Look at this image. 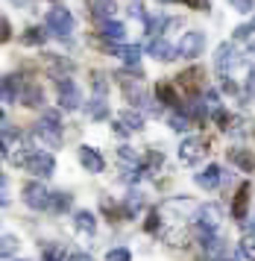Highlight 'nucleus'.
<instances>
[{
	"label": "nucleus",
	"instance_id": "nucleus-43",
	"mask_svg": "<svg viewBox=\"0 0 255 261\" xmlns=\"http://www.w3.org/2000/svg\"><path fill=\"white\" fill-rule=\"evenodd\" d=\"M249 88H255V68H252V73H249Z\"/></svg>",
	"mask_w": 255,
	"mask_h": 261
},
{
	"label": "nucleus",
	"instance_id": "nucleus-26",
	"mask_svg": "<svg viewBox=\"0 0 255 261\" xmlns=\"http://www.w3.org/2000/svg\"><path fill=\"white\" fill-rule=\"evenodd\" d=\"M199 76H202V73H199V68H191V71H182V73H179V76H176V83L191 91V88H197Z\"/></svg>",
	"mask_w": 255,
	"mask_h": 261
},
{
	"label": "nucleus",
	"instance_id": "nucleus-29",
	"mask_svg": "<svg viewBox=\"0 0 255 261\" xmlns=\"http://www.w3.org/2000/svg\"><path fill=\"white\" fill-rule=\"evenodd\" d=\"M141 205H144V200H141L138 191H132L126 197V205H123V214H129V217H135V214L141 212Z\"/></svg>",
	"mask_w": 255,
	"mask_h": 261
},
{
	"label": "nucleus",
	"instance_id": "nucleus-17",
	"mask_svg": "<svg viewBox=\"0 0 255 261\" xmlns=\"http://www.w3.org/2000/svg\"><path fill=\"white\" fill-rule=\"evenodd\" d=\"M100 36L106 41H123L126 38V27L120 24V21H103L100 24Z\"/></svg>",
	"mask_w": 255,
	"mask_h": 261
},
{
	"label": "nucleus",
	"instance_id": "nucleus-15",
	"mask_svg": "<svg viewBox=\"0 0 255 261\" xmlns=\"http://www.w3.org/2000/svg\"><path fill=\"white\" fill-rule=\"evenodd\" d=\"M229 162L235 167H241L244 173H252L255 170V153H249V150H229Z\"/></svg>",
	"mask_w": 255,
	"mask_h": 261
},
{
	"label": "nucleus",
	"instance_id": "nucleus-40",
	"mask_svg": "<svg viewBox=\"0 0 255 261\" xmlns=\"http://www.w3.org/2000/svg\"><path fill=\"white\" fill-rule=\"evenodd\" d=\"M70 261H94V258H91V255H85V252H76Z\"/></svg>",
	"mask_w": 255,
	"mask_h": 261
},
{
	"label": "nucleus",
	"instance_id": "nucleus-19",
	"mask_svg": "<svg viewBox=\"0 0 255 261\" xmlns=\"http://www.w3.org/2000/svg\"><path fill=\"white\" fill-rule=\"evenodd\" d=\"M15 97H18V76H3L0 80V100L3 103H15Z\"/></svg>",
	"mask_w": 255,
	"mask_h": 261
},
{
	"label": "nucleus",
	"instance_id": "nucleus-32",
	"mask_svg": "<svg viewBox=\"0 0 255 261\" xmlns=\"http://www.w3.org/2000/svg\"><path fill=\"white\" fill-rule=\"evenodd\" d=\"M106 261H132V252H129L126 247H117L106 255Z\"/></svg>",
	"mask_w": 255,
	"mask_h": 261
},
{
	"label": "nucleus",
	"instance_id": "nucleus-1",
	"mask_svg": "<svg viewBox=\"0 0 255 261\" xmlns=\"http://www.w3.org/2000/svg\"><path fill=\"white\" fill-rule=\"evenodd\" d=\"M35 138L47 147H59L62 144V115L59 112H44L41 120L35 123Z\"/></svg>",
	"mask_w": 255,
	"mask_h": 261
},
{
	"label": "nucleus",
	"instance_id": "nucleus-35",
	"mask_svg": "<svg viewBox=\"0 0 255 261\" xmlns=\"http://www.w3.org/2000/svg\"><path fill=\"white\" fill-rule=\"evenodd\" d=\"M229 3H232L235 9H238V12H252V0H229Z\"/></svg>",
	"mask_w": 255,
	"mask_h": 261
},
{
	"label": "nucleus",
	"instance_id": "nucleus-16",
	"mask_svg": "<svg viewBox=\"0 0 255 261\" xmlns=\"http://www.w3.org/2000/svg\"><path fill=\"white\" fill-rule=\"evenodd\" d=\"M246 205H249V182H244L241 188H238V194H235V217L241 220V223H246Z\"/></svg>",
	"mask_w": 255,
	"mask_h": 261
},
{
	"label": "nucleus",
	"instance_id": "nucleus-2",
	"mask_svg": "<svg viewBox=\"0 0 255 261\" xmlns=\"http://www.w3.org/2000/svg\"><path fill=\"white\" fill-rule=\"evenodd\" d=\"M73 27H76V21H73L70 9H65V6H53V9L47 12V30H50L53 36L68 38L70 33H73Z\"/></svg>",
	"mask_w": 255,
	"mask_h": 261
},
{
	"label": "nucleus",
	"instance_id": "nucleus-24",
	"mask_svg": "<svg viewBox=\"0 0 255 261\" xmlns=\"http://www.w3.org/2000/svg\"><path fill=\"white\" fill-rule=\"evenodd\" d=\"M50 212H56V214H62V212H68L70 208V197L65 194V191H56V194H50V205H47Z\"/></svg>",
	"mask_w": 255,
	"mask_h": 261
},
{
	"label": "nucleus",
	"instance_id": "nucleus-13",
	"mask_svg": "<svg viewBox=\"0 0 255 261\" xmlns=\"http://www.w3.org/2000/svg\"><path fill=\"white\" fill-rule=\"evenodd\" d=\"M217 226H220V205H202L199 208V229H209V232H217Z\"/></svg>",
	"mask_w": 255,
	"mask_h": 261
},
{
	"label": "nucleus",
	"instance_id": "nucleus-27",
	"mask_svg": "<svg viewBox=\"0 0 255 261\" xmlns=\"http://www.w3.org/2000/svg\"><path fill=\"white\" fill-rule=\"evenodd\" d=\"M41 255H44V261H65V247L62 244H44V249H41Z\"/></svg>",
	"mask_w": 255,
	"mask_h": 261
},
{
	"label": "nucleus",
	"instance_id": "nucleus-21",
	"mask_svg": "<svg viewBox=\"0 0 255 261\" xmlns=\"http://www.w3.org/2000/svg\"><path fill=\"white\" fill-rule=\"evenodd\" d=\"M23 106H30V109H38L41 103H44V94H41V88L35 83H30V85H23Z\"/></svg>",
	"mask_w": 255,
	"mask_h": 261
},
{
	"label": "nucleus",
	"instance_id": "nucleus-6",
	"mask_svg": "<svg viewBox=\"0 0 255 261\" xmlns=\"http://www.w3.org/2000/svg\"><path fill=\"white\" fill-rule=\"evenodd\" d=\"M27 167H30V173H35L38 179L44 176H53V170H56V162H53V155L50 153H33L30 155V162H27Z\"/></svg>",
	"mask_w": 255,
	"mask_h": 261
},
{
	"label": "nucleus",
	"instance_id": "nucleus-37",
	"mask_svg": "<svg viewBox=\"0 0 255 261\" xmlns=\"http://www.w3.org/2000/svg\"><path fill=\"white\" fill-rule=\"evenodd\" d=\"M9 36H12V24L3 18V21H0V41H9Z\"/></svg>",
	"mask_w": 255,
	"mask_h": 261
},
{
	"label": "nucleus",
	"instance_id": "nucleus-44",
	"mask_svg": "<svg viewBox=\"0 0 255 261\" xmlns=\"http://www.w3.org/2000/svg\"><path fill=\"white\" fill-rule=\"evenodd\" d=\"M214 261H232V258H226V255H217V258H214Z\"/></svg>",
	"mask_w": 255,
	"mask_h": 261
},
{
	"label": "nucleus",
	"instance_id": "nucleus-42",
	"mask_svg": "<svg viewBox=\"0 0 255 261\" xmlns=\"http://www.w3.org/2000/svg\"><path fill=\"white\" fill-rule=\"evenodd\" d=\"M12 3H15V6H30L33 0H12Z\"/></svg>",
	"mask_w": 255,
	"mask_h": 261
},
{
	"label": "nucleus",
	"instance_id": "nucleus-4",
	"mask_svg": "<svg viewBox=\"0 0 255 261\" xmlns=\"http://www.w3.org/2000/svg\"><path fill=\"white\" fill-rule=\"evenodd\" d=\"M202 50H206V33H199V30L185 33V38L179 41V56L182 59H197Z\"/></svg>",
	"mask_w": 255,
	"mask_h": 261
},
{
	"label": "nucleus",
	"instance_id": "nucleus-14",
	"mask_svg": "<svg viewBox=\"0 0 255 261\" xmlns=\"http://www.w3.org/2000/svg\"><path fill=\"white\" fill-rule=\"evenodd\" d=\"M80 162H82V167H85L88 173H100V170L106 167L103 155L97 153L94 147H80Z\"/></svg>",
	"mask_w": 255,
	"mask_h": 261
},
{
	"label": "nucleus",
	"instance_id": "nucleus-28",
	"mask_svg": "<svg viewBox=\"0 0 255 261\" xmlns=\"http://www.w3.org/2000/svg\"><path fill=\"white\" fill-rule=\"evenodd\" d=\"M170 126H173L176 132H185V129H191V118H188L182 109H176L173 115H170Z\"/></svg>",
	"mask_w": 255,
	"mask_h": 261
},
{
	"label": "nucleus",
	"instance_id": "nucleus-3",
	"mask_svg": "<svg viewBox=\"0 0 255 261\" xmlns=\"http://www.w3.org/2000/svg\"><path fill=\"white\" fill-rule=\"evenodd\" d=\"M56 94L62 109H80L82 106V94H80V85L68 80V76H59L56 80Z\"/></svg>",
	"mask_w": 255,
	"mask_h": 261
},
{
	"label": "nucleus",
	"instance_id": "nucleus-33",
	"mask_svg": "<svg viewBox=\"0 0 255 261\" xmlns=\"http://www.w3.org/2000/svg\"><path fill=\"white\" fill-rule=\"evenodd\" d=\"M241 252H244L249 261H255V238H244V241H241Z\"/></svg>",
	"mask_w": 255,
	"mask_h": 261
},
{
	"label": "nucleus",
	"instance_id": "nucleus-10",
	"mask_svg": "<svg viewBox=\"0 0 255 261\" xmlns=\"http://www.w3.org/2000/svg\"><path fill=\"white\" fill-rule=\"evenodd\" d=\"M147 53H150L152 59L167 62V59H176V56H179V47H173V44L164 41V38H152L150 44H147Z\"/></svg>",
	"mask_w": 255,
	"mask_h": 261
},
{
	"label": "nucleus",
	"instance_id": "nucleus-12",
	"mask_svg": "<svg viewBox=\"0 0 255 261\" xmlns=\"http://www.w3.org/2000/svg\"><path fill=\"white\" fill-rule=\"evenodd\" d=\"M235 62H238L235 47L232 44H220V47H217V56H214V65H217V71H220L223 80H229V71H232Z\"/></svg>",
	"mask_w": 255,
	"mask_h": 261
},
{
	"label": "nucleus",
	"instance_id": "nucleus-8",
	"mask_svg": "<svg viewBox=\"0 0 255 261\" xmlns=\"http://www.w3.org/2000/svg\"><path fill=\"white\" fill-rule=\"evenodd\" d=\"M144 126V118L141 112H120L115 120V132L117 135H129V132H138Z\"/></svg>",
	"mask_w": 255,
	"mask_h": 261
},
{
	"label": "nucleus",
	"instance_id": "nucleus-31",
	"mask_svg": "<svg viewBox=\"0 0 255 261\" xmlns=\"http://www.w3.org/2000/svg\"><path fill=\"white\" fill-rule=\"evenodd\" d=\"M44 41H47V33L38 30V27H30L27 36H23V44H44Z\"/></svg>",
	"mask_w": 255,
	"mask_h": 261
},
{
	"label": "nucleus",
	"instance_id": "nucleus-9",
	"mask_svg": "<svg viewBox=\"0 0 255 261\" xmlns=\"http://www.w3.org/2000/svg\"><path fill=\"white\" fill-rule=\"evenodd\" d=\"M223 179H226V173L220 170V165H209L202 173H197V185L206 191H214L223 185Z\"/></svg>",
	"mask_w": 255,
	"mask_h": 261
},
{
	"label": "nucleus",
	"instance_id": "nucleus-39",
	"mask_svg": "<svg viewBox=\"0 0 255 261\" xmlns=\"http://www.w3.org/2000/svg\"><path fill=\"white\" fill-rule=\"evenodd\" d=\"M191 6H197V9H209V0H188Z\"/></svg>",
	"mask_w": 255,
	"mask_h": 261
},
{
	"label": "nucleus",
	"instance_id": "nucleus-36",
	"mask_svg": "<svg viewBox=\"0 0 255 261\" xmlns=\"http://www.w3.org/2000/svg\"><path fill=\"white\" fill-rule=\"evenodd\" d=\"M129 15H132V18H138V21H144V24H147V21H150V18H147V15H144V9H141L138 3H132V6H129Z\"/></svg>",
	"mask_w": 255,
	"mask_h": 261
},
{
	"label": "nucleus",
	"instance_id": "nucleus-23",
	"mask_svg": "<svg viewBox=\"0 0 255 261\" xmlns=\"http://www.w3.org/2000/svg\"><path fill=\"white\" fill-rule=\"evenodd\" d=\"M88 115H91L94 120H106L109 118V103H106V97L94 94V100L88 103Z\"/></svg>",
	"mask_w": 255,
	"mask_h": 261
},
{
	"label": "nucleus",
	"instance_id": "nucleus-25",
	"mask_svg": "<svg viewBox=\"0 0 255 261\" xmlns=\"http://www.w3.org/2000/svg\"><path fill=\"white\" fill-rule=\"evenodd\" d=\"M120 59H123V65H129V68H138L141 47L138 44H126V47H120Z\"/></svg>",
	"mask_w": 255,
	"mask_h": 261
},
{
	"label": "nucleus",
	"instance_id": "nucleus-38",
	"mask_svg": "<svg viewBox=\"0 0 255 261\" xmlns=\"http://www.w3.org/2000/svg\"><path fill=\"white\" fill-rule=\"evenodd\" d=\"M147 229H150V232L159 229V214H156V212H150V217H147Z\"/></svg>",
	"mask_w": 255,
	"mask_h": 261
},
{
	"label": "nucleus",
	"instance_id": "nucleus-11",
	"mask_svg": "<svg viewBox=\"0 0 255 261\" xmlns=\"http://www.w3.org/2000/svg\"><path fill=\"white\" fill-rule=\"evenodd\" d=\"M88 12L91 18H97L100 24L103 21H112L117 12V0H88Z\"/></svg>",
	"mask_w": 255,
	"mask_h": 261
},
{
	"label": "nucleus",
	"instance_id": "nucleus-22",
	"mask_svg": "<svg viewBox=\"0 0 255 261\" xmlns=\"http://www.w3.org/2000/svg\"><path fill=\"white\" fill-rule=\"evenodd\" d=\"M156 97H159V103H164V106H179V100H176V88L170 83H159L156 85Z\"/></svg>",
	"mask_w": 255,
	"mask_h": 261
},
{
	"label": "nucleus",
	"instance_id": "nucleus-30",
	"mask_svg": "<svg viewBox=\"0 0 255 261\" xmlns=\"http://www.w3.org/2000/svg\"><path fill=\"white\" fill-rule=\"evenodd\" d=\"M15 252H18V238L3 235V241H0V255H3V261L9 258V255H15Z\"/></svg>",
	"mask_w": 255,
	"mask_h": 261
},
{
	"label": "nucleus",
	"instance_id": "nucleus-34",
	"mask_svg": "<svg viewBox=\"0 0 255 261\" xmlns=\"http://www.w3.org/2000/svg\"><path fill=\"white\" fill-rule=\"evenodd\" d=\"M211 112H220V94L217 91H206V100H202Z\"/></svg>",
	"mask_w": 255,
	"mask_h": 261
},
{
	"label": "nucleus",
	"instance_id": "nucleus-5",
	"mask_svg": "<svg viewBox=\"0 0 255 261\" xmlns=\"http://www.w3.org/2000/svg\"><path fill=\"white\" fill-rule=\"evenodd\" d=\"M23 202L30 208H47L50 205V191L41 185V182H27L23 185Z\"/></svg>",
	"mask_w": 255,
	"mask_h": 261
},
{
	"label": "nucleus",
	"instance_id": "nucleus-45",
	"mask_svg": "<svg viewBox=\"0 0 255 261\" xmlns=\"http://www.w3.org/2000/svg\"><path fill=\"white\" fill-rule=\"evenodd\" d=\"M252 30H255V24H252Z\"/></svg>",
	"mask_w": 255,
	"mask_h": 261
},
{
	"label": "nucleus",
	"instance_id": "nucleus-20",
	"mask_svg": "<svg viewBox=\"0 0 255 261\" xmlns=\"http://www.w3.org/2000/svg\"><path fill=\"white\" fill-rule=\"evenodd\" d=\"M73 226L80 229L82 235H94V232H97V220H94L91 212H76V217H73Z\"/></svg>",
	"mask_w": 255,
	"mask_h": 261
},
{
	"label": "nucleus",
	"instance_id": "nucleus-41",
	"mask_svg": "<svg viewBox=\"0 0 255 261\" xmlns=\"http://www.w3.org/2000/svg\"><path fill=\"white\" fill-rule=\"evenodd\" d=\"M246 229H249V232L255 235V217H249V220H246Z\"/></svg>",
	"mask_w": 255,
	"mask_h": 261
},
{
	"label": "nucleus",
	"instance_id": "nucleus-7",
	"mask_svg": "<svg viewBox=\"0 0 255 261\" xmlns=\"http://www.w3.org/2000/svg\"><path fill=\"white\" fill-rule=\"evenodd\" d=\"M202 155H206V141H202V138H188V141L179 147V159H182L185 165H197Z\"/></svg>",
	"mask_w": 255,
	"mask_h": 261
},
{
	"label": "nucleus",
	"instance_id": "nucleus-18",
	"mask_svg": "<svg viewBox=\"0 0 255 261\" xmlns=\"http://www.w3.org/2000/svg\"><path fill=\"white\" fill-rule=\"evenodd\" d=\"M123 94H126V100L129 103H135V106H147L152 97H147V91L141 88V85H135V83H123Z\"/></svg>",
	"mask_w": 255,
	"mask_h": 261
}]
</instances>
